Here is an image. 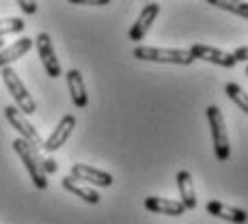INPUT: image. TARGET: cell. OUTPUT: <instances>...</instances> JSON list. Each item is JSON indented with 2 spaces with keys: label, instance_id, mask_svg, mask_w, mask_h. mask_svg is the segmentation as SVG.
<instances>
[{
  "label": "cell",
  "instance_id": "cell-13",
  "mask_svg": "<svg viewBox=\"0 0 248 224\" xmlns=\"http://www.w3.org/2000/svg\"><path fill=\"white\" fill-rule=\"evenodd\" d=\"M177 190H179V198H181V205L186 209H197V190H194V181H192V175L188 170H179L177 173Z\"/></svg>",
  "mask_w": 248,
  "mask_h": 224
},
{
  "label": "cell",
  "instance_id": "cell-21",
  "mask_svg": "<svg viewBox=\"0 0 248 224\" xmlns=\"http://www.w3.org/2000/svg\"><path fill=\"white\" fill-rule=\"evenodd\" d=\"M69 2H74V4H89V7H104V4H108L110 0H69Z\"/></svg>",
  "mask_w": 248,
  "mask_h": 224
},
{
  "label": "cell",
  "instance_id": "cell-20",
  "mask_svg": "<svg viewBox=\"0 0 248 224\" xmlns=\"http://www.w3.org/2000/svg\"><path fill=\"white\" fill-rule=\"evenodd\" d=\"M17 4H20V9L26 15H35L37 13V0H17Z\"/></svg>",
  "mask_w": 248,
  "mask_h": 224
},
{
  "label": "cell",
  "instance_id": "cell-4",
  "mask_svg": "<svg viewBox=\"0 0 248 224\" xmlns=\"http://www.w3.org/2000/svg\"><path fill=\"white\" fill-rule=\"evenodd\" d=\"M207 121H209V130H212V140H214V153L220 162H227L231 157V142H229L227 134V125L222 112L218 106H209L207 108Z\"/></svg>",
  "mask_w": 248,
  "mask_h": 224
},
{
  "label": "cell",
  "instance_id": "cell-19",
  "mask_svg": "<svg viewBox=\"0 0 248 224\" xmlns=\"http://www.w3.org/2000/svg\"><path fill=\"white\" fill-rule=\"evenodd\" d=\"M26 28L22 17H4L0 20V37H7V35H17Z\"/></svg>",
  "mask_w": 248,
  "mask_h": 224
},
{
  "label": "cell",
  "instance_id": "cell-8",
  "mask_svg": "<svg viewBox=\"0 0 248 224\" xmlns=\"http://www.w3.org/2000/svg\"><path fill=\"white\" fill-rule=\"evenodd\" d=\"M74 130H76V117H74V114H65V117L59 121V125L54 127V132L47 136V140H44L41 149L47 151V153L59 151L61 147L69 140V136H71V132H74Z\"/></svg>",
  "mask_w": 248,
  "mask_h": 224
},
{
  "label": "cell",
  "instance_id": "cell-23",
  "mask_svg": "<svg viewBox=\"0 0 248 224\" xmlns=\"http://www.w3.org/2000/svg\"><path fill=\"white\" fill-rule=\"evenodd\" d=\"M233 56H235V60H237V63H240V60H248V45L237 47V50H235V54H233Z\"/></svg>",
  "mask_w": 248,
  "mask_h": 224
},
{
  "label": "cell",
  "instance_id": "cell-16",
  "mask_svg": "<svg viewBox=\"0 0 248 224\" xmlns=\"http://www.w3.org/2000/svg\"><path fill=\"white\" fill-rule=\"evenodd\" d=\"M63 188L67 190V192H71L74 196H78V198H82L84 203H89V205H97L99 201H102V196H99L97 192H95L93 188H87V185H82L78 179H74L71 175H67V177H63Z\"/></svg>",
  "mask_w": 248,
  "mask_h": 224
},
{
  "label": "cell",
  "instance_id": "cell-3",
  "mask_svg": "<svg viewBox=\"0 0 248 224\" xmlns=\"http://www.w3.org/2000/svg\"><path fill=\"white\" fill-rule=\"evenodd\" d=\"M0 78H2L4 87L7 90L11 93L13 102H16V106L20 108L24 114H35L37 112V104L35 99H32V95L28 93V89L24 87V82L20 80V75H17V71L9 65V67H2L0 69Z\"/></svg>",
  "mask_w": 248,
  "mask_h": 224
},
{
  "label": "cell",
  "instance_id": "cell-6",
  "mask_svg": "<svg viewBox=\"0 0 248 224\" xmlns=\"http://www.w3.org/2000/svg\"><path fill=\"white\" fill-rule=\"evenodd\" d=\"M190 54H192L194 60H207V63H214V65H220V67H235L237 60L233 54H229L225 50H218V47H212V45H205V44H192L190 47Z\"/></svg>",
  "mask_w": 248,
  "mask_h": 224
},
{
  "label": "cell",
  "instance_id": "cell-7",
  "mask_svg": "<svg viewBox=\"0 0 248 224\" xmlns=\"http://www.w3.org/2000/svg\"><path fill=\"white\" fill-rule=\"evenodd\" d=\"M37 52H39V59L44 63V69L50 78H61V60L56 59L54 45H52V39L47 32H39L35 39Z\"/></svg>",
  "mask_w": 248,
  "mask_h": 224
},
{
  "label": "cell",
  "instance_id": "cell-14",
  "mask_svg": "<svg viewBox=\"0 0 248 224\" xmlns=\"http://www.w3.org/2000/svg\"><path fill=\"white\" fill-rule=\"evenodd\" d=\"M145 209L154 213H164V216H184L186 211L181 201H170V198H160V196L145 198Z\"/></svg>",
  "mask_w": 248,
  "mask_h": 224
},
{
  "label": "cell",
  "instance_id": "cell-24",
  "mask_svg": "<svg viewBox=\"0 0 248 224\" xmlns=\"http://www.w3.org/2000/svg\"><path fill=\"white\" fill-rule=\"evenodd\" d=\"M4 47V37H0V50Z\"/></svg>",
  "mask_w": 248,
  "mask_h": 224
},
{
  "label": "cell",
  "instance_id": "cell-18",
  "mask_svg": "<svg viewBox=\"0 0 248 224\" xmlns=\"http://www.w3.org/2000/svg\"><path fill=\"white\" fill-rule=\"evenodd\" d=\"M225 90H227V97L231 99V102L235 104L242 112L248 114V93H246V90L242 89L240 84H235V82H229L225 87Z\"/></svg>",
  "mask_w": 248,
  "mask_h": 224
},
{
  "label": "cell",
  "instance_id": "cell-2",
  "mask_svg": "<svg viewBox=\"0 0 248 224\" xmlns=\"http://www.w3.org/2000/svg\"><path fill=\"white\" fill-rule=\"evenodd\" d=\"M134 59L147 63H166V65H192L194 59L188 50H175V47H151L138 45L134 50Z\"/></svg>",
  "mask_w": 248,
  "mask_h": 224
},
{
  "label": "cell",
  "instance_id": "cell-15",
  "mask_svg": "<svg viewBox=\"0 0 248 224\" xmlns=\"http://www.w3.org/2000/svg\"><path fill=\"white\" fill-rule=\"evenodd\" d=\"M32 45H35V41L28 39V37H22V39H17L16 44L2 47V50H0V69L9 67V65L16 63V60H20Z\"/></svg>",
  "mask_w": 248,
  "mask_h": 224
},
{
  "label": "cell",
  "instance_id": "cell-9",
  "mask_svg": "<svg viewBox=\"0 0 248 224\" xmlns=\"http://www.w3.org/2000/svg\"><path fill=\"white\" fill-rule=\"evenodd\" d=\"M71 177L78 181H89L93 185H99V188H110L112 185V175L106 173V170H99L95 166L89 164H71Z\"/></svg>",
  "mask_w": 248,
  "mask_h": 224
},
{
  "label": "cell",
  "instance_id": "cell-5",
  "mask_svg": "<svg viewBox=\"0 0 248 224\" xmlns=\"http://www.w3.org/2000/svg\"><path fill=\"white\" fill-rule=\"evenodd\" d=\"M4 119H7L9 125H11L13 130L20 134V138H24L26 142H31V145L37 147V149H41L44 140H41L39 132L35 130V125L28 121L26 114H24L20 108H17V106H7V108H4Z\"/></svg>",
  "mask_w": 248,
  "mask_h": 224
},
{
  "label": "cell",
  "instance_id": "cell-11",
  "mask_svg": "<svg viewBox=\"0 0 248 224\" xmlns=\"http://www.w3.org/2000/svg\"><path fill=\"white\" fill-rule=\"evenodd\" d=\"M67 89L71 95V102L76 108H87L89 106V95H87V87H84V78L80 74V69H69L67 71Z\"/></svg>",
  "mask_w": 248,
  "mask_h": 224
},
{
  "label": "cell",
  "instance_id": "cell-12",
  "mask_svg": "<svg viewBox=\"0 0 248 224\" xmlns=\"http://www.w3.org/2000/svg\"><path fill=\"white\" fill-rule=\"evenodd\" d=\"M207 211L212 213V216L220 218V220H227V222H233V224H246L248 222V213L244 209L231 207V205H225L220 201H209Z\"/></svg>",
  "mask_w": 248,
  "mask_h": 224
},
{
  "label": "cell",
  "instance_id": "cell-22",
  "mask_svg": "<svg viewBox=\"0 0 248 224\" xmlns=\"http://www.w3.org/2000/svg\"><path fill=\"white\" fill-rule=\"evenodd\" d=\"M44 170H46V175L47 173H56V170H59V164H56V160H52V157H46V160H44Z\"/></svg>",
  "mask_w": 248,
  "mask_h": 224
},
{
  "label": "cell",
  "instance_id": "cell-17",
  "mask_svg": "<svg viewBox=\"0 0 248 224\" xmlns=\"http://www.w3.org/2000/svg\"><path fill=\"white\" fill-rule=\"evenodd\" d=\"M209 4H214L216 9H222L227 13H235V15L248 20V2L244 0H207Z\"/></svg>",
  "mask_w": 248,
  "mask_h": 224
},
{
  "label": "cell",
  "instance_id": "cell-25",
  "mask_svg": "<svg viewBox=\"0 0 248 224\" xmlns=\"http://www.w3.org/2000/svg\"><path fill=\"white\" fill-rule=\"evenodd\" d=\"M246 75H248V67H246Z\"/></svg>",
  "mask_w": 248,
  "mask_h": 224
},
{
  "label": "cell",
  "instance_id": "cell-10",
  "mask_svg": "<svg viewBox=\"0 0 248 224\" xmlns=\"http://www.w3.org/2000/svg\"><path fill=\"white\" fill-rule=\"evenodd\" d=\"M160 13V4L158 2H149L145 9L140 11V15L136 17L134 26L130 28V41H134V44H138V41L145 39V35L149 32V28L154 26L155 17H158Z\"/></svg>",
  "mask_w": 248,
  "mask_h": 224
},
{
  "label": "cell",
  "instance_id": "cell-1",
  "mask_svg": "<svg viewBox=\"0 0 248 224\" xmlns=\"http://www.w3.org/2000/svg\"><path fill=\"white\" fill-rule=\"evenodd\" d=\"M13 151L20 155L22 164L26 166L31 181L37 190H46L47 188V175L44 170V157L39 155V149L32 147L31 142H26L24 138H16L13 140Z\"/></svg>",
  "mask_w": 248,
  "mask_h": 224
}]
</instances>
